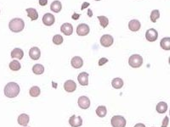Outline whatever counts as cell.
Listing matches in <instances>:
<instances>
[{
	"label": "cell",
	"instance_id": "cell-1",
	"mask_svg": "<svg viewBox=\"0 0 170 127\" xmlns=\"http://www.w3.org/2000/svg\"><path fill=\"white\" fill-rule=\"evenodd\" d=\"M4 95L9 99L16 98L20 93V86L16 82H9L4 86Z\"/></svg>",
	"mask_w": 170,
	"mask_h": 127
},
{
	"label": "cell",
	"instance_id": "cell-2",
	"mask_svg": "<svg viewBox=\"0 0 170 127\" xmlns=\"http://www.w3.org/2000/svg\"><path fill=\"white\" fill-rule=\"evenodd\" d=\"M9 27L13 32H21L25 27V22L21 18H15L9 21Z\"/></svg>",
	"mask_w": 170,
	"mask_h": 127
},
{
	"label": "cell",
	"instance_id": "cell-3",
	"mask_svg": "<svg viewBox=\"0 0 170 127\" xmlns=\"http://www.w3.org/2000/svg\"><path fill=\"white\" fill-rule=\"evenodd\" d=\"M129 64L133 68H140L143 65V58L140 54H133L129 57Z\"/></svg>",
	"mask_w": 170,
	"mask_h": 127
},
{
	"label": "cell",
	"instance_id": "cell-4",
	"mask_svg": "<svg viewBox=\"0 0 170 127\" xmlns=\"http://www.w3.org/2000/svg\"><path fill=\"white\" fill-rule=\"evenodd\" d=\"M112 127H125L126 126V119L121 115H115L111 120Z\"/></svg>",
	"mask_w": 170,
	"mask_h": 127
},
{
	"label": "cell",
	"instance_id": "cell-5",
	"mask_svg": "<svg viewBox=\"0 0 170 127\" xmlns=\"http://www.w3.org/2000/svg\"><path fill=\"white\" fill-rule=\"evenodd\" d=\"M145 38L147 41L151 42L157 41L158 38V32H157V30H155L154 28L147 30L145 32Z\"/></svg>",
	"mask_w": 170,
	"mask_h": 127
},
{
	"label": "cell",
	"instance_id": "cell-6",
	"mask_svg": "<svg viewBox=\"0 0 170 127\" xmlns=\"http://www.w3.org/2000/svg\"><path fill=\"white\" fill-rule=\"evenodd\" d=\"M113 42H114L113 37L111 35H109V34L103 35L102 37H100V44H101V46L105 47V48L111 47L113 44Z\"/></svg>",
	"mask_w": 170,
	"mask_h": 127
},
{
	"label": "cell",
	"instance_id": "cell-7",
	"mask_svg": "<svg viewBox=\"0 0 170 127\" xmlns=\"http://www.w3.org/2000/svg\"><path fill=\"white\" fill-rule=\"evenodd\" d=\"M78 103L80 109H88L90 107V100L86 96H81L78 100Z\"/></svg>",
	"mask_w": 170,
	"mask_h": 127
},
{
	"label": "cell",
	"instance_id": "cell-8",
	"mask_svg": "<svg viewBox=\"0 0 170 127\" xmlns=\"http://www.w3.org/2000/svg\"><path fill=\"white\" fill-rule=\"evenodd\" d=\"M89 31H90V29L87 24H80L77 27V33L78 36H81V37L87 36L89 33Z\"/></svg>",
	"mask_w": 170,
	"mask_h": 127
},
{
	"label": "cell",
	"instance_id": "cell-9",
	"mask_svg": "<svg viewBox=\"0 0 170 127\" xmlns=\"http://www.w3.org/2000/svg\"><path fill=\"white\" fill-rule=\"evenodd\" d=\"M69 124L71 127H79L83 125V119L81 116L72 115L69 119Z\"/></svg>",
	"mask_w": 170,
	"mask_h": 127
},
{
	"label": "cell",
	"instance_id": "cell-10",
	"mask_svg": "<svg viewBox=\"0 0 170 127\" xmlns=\"http://www.w3.org/2000/svg\"><path fill=\"white\" fill-rule=\"evenodd\" d=\"M54 21H55V18L50 13H46L45 15H43V23L45 25H47V26H50V25H53Z\"/></svg>",
	"mask_w": 170,
	"mask_h": 127
},
{
	"label": "cell",
	"instance_id": "cell-11",
	"mask_svg": "<svg viewBox=\"0 0 170 127\" xmlns=\"http://www.w3.org/2000/svg\"><path fill=\"white\" fill-rule=\"evenodd\" d=\"M61 32L66 36H71L73 32V26L70 23H64L61 27Z\"/></svg>",
	"mask_w": 170,
	"mask_h": 127
},
{
	"label": "cell",
	"instance_id": "cell-12",
	"mask_svg": "<svg viewBox=\"0 0 170 127\" xmlns=\"http://www.w3.org/2000/svg\"><path fill=\"white\" fill-rule=\"evenodd\" d=\"M77 88V84L72 80H68L64 84V89L67 91V92H73Z\"/></svg>",
	"mask_w": 170,
	"mask_h": 127
},
{
	"label": "cell",
	"instance_id": "cell-13",
	"mask_svg": "<svg viewBox=\"0 0 170 127\" xmlns=\"http://www.w3.org/2000/svg\"><path fill=\"white\" fill-rule=\"evenodd\" d=\"M71 65L75 69H80L83 65V58L79 56H75L71 60Z\"/></svg>",
	"mask_w": 170,
	"mask_h": 127
},
{
	"label": "cell",
	"instance_id": "cell-14",
	"mask_svg": "<svg viewBox=\"0 0 170 127\" xmlns=\"http://www.w3.org/2000/svg\"><path fill=\"white\" fill-rule=\"evenodd\" d=\"M29 56L32 59L37 60L41 56V51L37 47H33L29 51Z\"/></svg>",
	"mask_w": 170,
	"mask_h": 127
},
{
	"label": "cell",
	"instance_id": "cell-15",
	"mask_svg": "<svg viewBox=\"0 0 170 127\" xmlns=\"http://www.w3.org/2000/svg\"><path fill=\"white\" fill-rule=\"evenodd\" d=\"M78 81L81 86H88V74L87 72H82L78 76Z\"/></svg>",
	"mask_w": 170,
	"mask_h": 127
},
{
	"label": "cell",
	"instance_id": "cell-16",
	"mask_svg": "<svg viewBox=\"0 0 170 127\" xmlns=\"http://www.w3.org/2000/svg\"><path fill=\"white\" fill-rule=\"evenodd\" d=\"M29 115H26V114H21L18 116V119H17L18 124L22 125V126H27V125L29 123Z\"/></svg>",
	"mask_w": 170,
	"mask_h": 127
},
{
	"label": "cell",
	"instance_id": "cell-17",
	"mask_svg": "<svg viewBox=\"0 0 170 127\" xmlns=\"http://www.w3.org/2000/svg\"><path fill=\"white\" fill-rule=\"evenodd\" d=\"M141 22L138 20H132L129 21V28L131 32H138L141 29Z\"/></svg>",
	"mask_w": 170,
	"mask_h": 127
},
{
	"label": "cell",
	"instance_id": "cell-18",
	"mask_svg": "<svg viewBox=\"0 0 170 127\" xmlns=\"http://www.w3.org/2000/svg\"><path fill=\"white\" fill-rule=\"evenodd\" d=\"M11 58H18V59H22L23 57H24V52L23 50L21 49V48H14V49L11 51Z\"/></svg>",
	"mask_w": 170,
	"mask_h": 127
},
{
	"label": "cell",
	"instance_id": "cell-19",
	"mask_svg": "<svg viewBox=\"0 0 170 127\" xmlns=\"http://www.w3.org/2000/svg\"><path fill=\"white\" fill-rule=\"evenodd\" d=\"M26 13H27V15L29 16V18L31 19V21H37L38 19V13L37 11L33 8H28L26 9Z\"/></svg>",
	"mask_w": 170,
	"mask_h": 127
},
{
	"label": "cell",
	"instance_id": "cell-20",
	"mask_svg": "<svg viewBox=\"0 0 170 127\" xmlns=\"http://www.w3.org/2000/svg\"><path fill=\"white\" fill-rule=\"evenodd\" d=\"M123 84H124V83H123V79H121V78L119 77L114 78L112 82V87L115 88V89H120V88H122V87L123 86Z\"/></svg>",
	"mask_w": 170,
	"mask_h": 127
},
{
	"label": "cell",
	"instance_id": "cell-21",
	"mask_svg": "<svg viewBox=\"0 0 170 127\" xmlns=\"http://www.w3.org/2000/svg\"><path fill=\"white\" fill-rule=\"evenodd\" d=\"M62 8V5H61V3L58 1V0H55L54 1L51 5H50V9L54 13H59Z\"/></svg>",
	"mask_w": 170,
	"mask_h": 127
},
{
	"label": "cell",
	"instance_id": "cell-22",
	"mask_svg": "<svg viewBox=\"0 0 170 127\" xmlns=\"http://www.w3.org/2000/svg\"><path fill=\"white\" fill-rule=\"evenodd\" d=\"M160 46L163 50H170V37H163L160 42Z\"/></svg>",
	"mask_w": 170,
	"mask_h": 127
},
{
	"label": "cell",
	"instance_id": "cell-23",
	"mask_svg": "<svg viewBox=\"0 0 170 127\" xmlns=\"http://www.w3.org/2000/svg\"><path fill=\"white\" fill-rule=\"evenodd\" d=\"M156 109L159 114H164L166 113L167 109H168V104L165 102H158L156 107Z\"/></svg>",
	"mask_w": 170,
	"mask_h": 127
},
{
	"label": "cell",
	"instance_id": "cell-24",
	"mask_svg": "<svg viewBox=\"0 0 170 127\" xmlns=\"http://www.w3.org/2000/svg\"><path fill=\"white\" fill-rule=\"evenodd\" d=\"M96 115L100 118H104L107 114V109L106 106H99L96 109Z\"/></svg>",
	"mask_w": 170,
	"mask_h": 127
},
{
	"label": "cell",
	"instance_id": "cell-25",
	"mask_svg": "<svg viewBox=\"0 0 170 127\" xmlns=\"http://www.w3.org/2000/svg\"><path fill=\"white\" fill-rule=\"evenodd\" d=\"M33 72L35 75L43 74V72H44V67H43V65H40V64L34 65L33 67Z\"/></svg>",
	"mask_w": 170,
	"mask_h": 127
},
{
	"label": "cell",
	"instance_id": "cell-26",
	"mask_svg": "<svg viewBox=\"0 0 170 127\" xmlns=\"http://www.w3.org/2000/svg\"><path fill=\"white\" fill-rule=\"evenodd\" d=\"M41 93V91H40V88L37 86H32L31 87V89L29 91V94L31 97H33V98H37L38 97L39 95Z\"/></svg>",
	"mask_w": 170,
	"mask_h": 127
},
{
	"label": "cell",
	"instance_id": "cell-27",
	"mask_svg": "<svg viewBox=\"0 0 170 127\" xmlns=\"http://www.w3.org/2000/svg\"><path fill=\"white\" fill-rule=\"evenodd\" d=\"M9 69L11 70H14V71H17V70H21V65L20 64V62L18 60H13L9 63Z\"/></svg>",
	"mask_w": 170,
	"mask_h": 127
},
{
	"label": "cell",
	"instance_id": "cell-28",
	"mask_svg": "<svg viewBox=\"0 0 170 127\" xmlns=\"http://www.w3.org/2000/svg\"><path fill=\"white\" fill-rule=\"evenodd\" d=\"M150 17H151V21L155 23V22L159 19V17H160V12H159V10H158V9H154V10H152L151 13V16Z\"/></svg>",
	"mask_w": 170,
	"mask_h": 127
},
{
	"label": "cell",
	"instance_id": "cell-29",
	"mask_svg": "<svg viewBox=\"0 0 170 127\" xmlns=\"http://www.w3.org/2000/svg\"><path fill=\"white\" fill-rule=\"evenodd\" d=\"M98 20L100 21V25H101L103 28H106L108 25V24H109V20H108V18L107 17L104 16V15L98 16Z\"/></svg>",
	"mask_w": 170,
	"mask_h": 127
},
{
	"label": "cell",
	"instance_id": "cell-30",
	"mask_svg": "<svg viewBox=\"0 0 170 127\" xmlns=\"http://www.w3.org/2000/svg\"><path fill=\"white\" fill-rule=\"evenodd\" d=\"M53 42L55 45H61L63 42V37L61 35H54V37H53Z\"/></svg>",
	"mask_w": 170,
	"mask_h": 127
},
{
	"label": "cell",
	"instance_id": "cell-31",
	"mask_svg": "<svg viewBox=\"0 0 170 127\" xmlns=\"http://www.w3.org/2000/svg\"><path fill=\"white\" fill-rule=\"evenodd\" d=\"M168 122H169V119H168V116H166L163 120H162V127H168Z\"/></svg>",
	"mask_w": 170,
	"mask_h": 127
},
{
	"label": "cell",
	"instance_id": "cell-32",
	"mask_svg": "<svg viewBox=\"0 0 170 127\" xmlns=\"http://www.w3.org/2000/svg\"><path fill=\"white\" fill-rule=\"evenodd\" d=\"M108 62V59L106 58H100V60H99V65L100 66H102L104 65L105 64H106Z\"/></svg>",
	"mask_w": 170,
	"mask_h": 127
},
{
	"label": "cell",
	"instance_id": "cell-33",
	"mask_svg": "<svg viewBox=\"0 0 170 127\" xmlns=\"http://www.w3.org/2000/svg\"><path fill=\"white\" fill-rule=\"evenodd\" d=\"M48 4V0H39V4L41 6H45Z\"/></svg>",
	"mask_w": 170,
	"mask_h": 127
},
{
	"label": "cell",
	"instance_id": "cell-34",
	"mask_svg": "<svg viewBox=\"0 0 170 127\" xmlns=\"http://www.w3.org/2000/svg\"><path fill=\"white\" fill-rule=\"evenodd\" d=\"M90 5V4L89 3H87V2H84L83 4V5H82V7H81V9L83 10V9H84L85 8H87V7H88Z\"/></svg>",
	"mask_w": 170,
	"mask_h": 127
},
{
	"label": "cell",
	"instance_id": "cell-35",
	"mask_svg": "<svg viewBox=\"0 0 170 127\" xmlns=\"http://www.w3.org/2000/svg\"><path fill=\"white\" fill-rule=\"evenodd\" d=\"M79 17H80V15H78V14H73L72 15V16H71V18L73 19V20H78L79 19Z\"/></svg>",
	"mask_w": 170,
	"mask_h": 127
},
{
	"label": "cell",
	"instance_id": "cell-36",
	"mask_svg": "<svg viewBox=\"0 0 170 127\" xmlns=\"http://www.w3.org/2000/svg\"><path fill=\"white\" fill-rule=\"evenodd\" d=\"M134 127H145V125H144V124L142 123H139V124H136L135 125Z\"/></svg>",
	"mask_w": 170,
	"mask_h": 127
},
{
	"label": "cell",
	"instance_id": "cell-37",
	"mask_svg": "<svg viewBox=\"0 0 170 127\" xmlns=\"http://www.w3.org/2000/svg\"><path fill=\"white\" fill-rule=\"evenodd\" d=\"M88 17L93 16V12H92L91 9H88Z\"/></svg>",
	"mask_w": 170,
	"mask_h": 127
},
{
	"label": "cell",
	"instance_id": "cell-38",
	"mask_svg": "<svg viewBox=\"0 0 170 127\" xmlns=\"http://www.w3.org/2000/svg\"><path fill=\"white\" fill-rule=\"evenodd\" d=\"M95 1H100V0H95Z\"/></svg>",
	"mask_w": 170,
	"mask_h": 127
},
{
	"label": "cell",
	"instance_id": "cell-39",
	"mask_svg": "<svg viewBox=\"0 0 170 127\" xmlns=\"http://www.w3.org/2000/svg\"><path fill=\"white\" fill-rule=\"evenodd\" d=\"M26 127H30V126H26Z\"/></svg>",
	"mask_w": 170,
	"mask_h": 127
}]
</instances>
